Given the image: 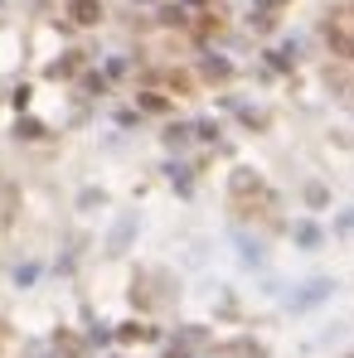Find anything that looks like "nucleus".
Returning a JSON list of instances; mask_svg holds the SVG:
<instances>
[{
	"instance_id": "obj_5",
	"label": "nucleus",
	"mask_w": 354,
	"mask_h": 358,
	"mask_svg": "<svg viewBox=\"0 0 354 358\" xmlns=\"http://www.w3.org/2000/svg\"><path fill=\"white\" fill-rule=\"evenodd\" d=\"M229 354H233V358H262V344H247V339H238V344H229Z\"/></svg>"
},
{
	"instance_id": "obj_1",
	"label": "nucleus",
	"mask_w": 354,
	"mask_h": 358,
	"mask_svg": "<svg viewBox=\"0 0 354 358\" xmlns=\"http://www.w3.org/2000/svg\"><path fill=\"white\" fill-rule=\"evenodd\" d=\"M325 44L340 54V59H354V10H335L325 20Z\"/></svg>"
},
{
	"instance_id": "obj_6",
	"label": "nucleus",
	"mask_w": 354,
	"mask_h": 358,
	"mask_svg": "<svg viewBox=\"0 0 354 358\" xmlns=\"http://www.w3.org/2000/svg\"><path fill=\"white\" fill-rule=\"evenodd\" d=\"M204 78H229V63L209 54V59H204Z\"/></svg>"
},
{
	"instance_id": "obj_3",
	"label": "nucleus",
	"mask_w": 354,
	"mask_h": 358,
	"mask_svg": "<svg viewBox=\"0 0 354 358\" xmlns=\"http://www.w3.org/2000/svg\"><path fill=\"white\" fill-rule=\"evenodd\" d=\"M68 15H73L78 24H98V20H102V5H98V0H73Z\"/></svg>"
},
{
	"instance_id": "obj_4",
	"label": "nucleus",
	"mask_w": 354,
	"mask_h": 358,
	"mask_svg": "<svg viewBox=\"0 0 354 358\" xmlns=\"http://www.w3.org/2000/svg\"><path fill=\"white\" fill-rule=\"evenodd\" d=\"M296 242H301V247H316V242H321V228H316V223H301V228H296Z\"/></svg>"
},
{
	"instance_id": "obj_2",
	"label": "nucleus",
	"mask_w": 354,
	"mask_h": 358,
	"mask_svg": "<svg viewBox=\"0 0 354 358\" xmlns=\"http://www.w3.org/2000/svg\"><path fill=\"white\" fill-rule=\"evenodd\" d=\"M233 194H238V199H257V203H272L267 184L252 175V170H238V175H233Z\"/></svg>"
},
{
	"instance_id": "obj_7",
	"label": "nucleus",
	"mask_w": 354,
	"mask_h": 358,
	"mask_svg": "<svg viewBox=\"0 0 354 358\" xmlns=\"http://www.w3.org/2000/svg\"><path fill=\"white\" fill-rule=\"evenodd\" d=\"M257 5H282V0H257Z\"/></svg>"
}]
</instances>
